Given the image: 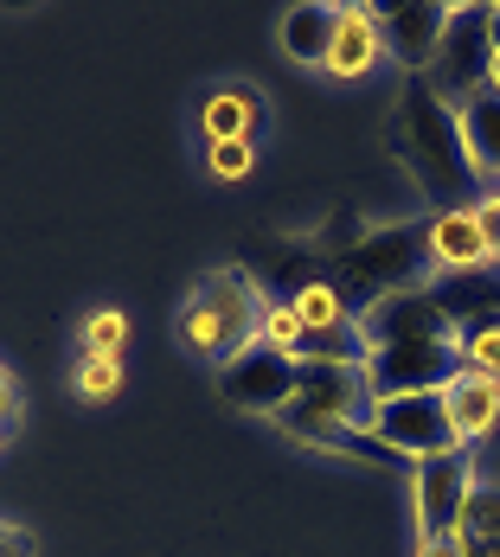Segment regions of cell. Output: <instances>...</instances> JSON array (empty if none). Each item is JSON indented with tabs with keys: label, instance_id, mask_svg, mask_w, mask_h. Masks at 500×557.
Returning <instances> with one entry per match:
<instances>
[{
	"label": "cell",
	"instance_id": "9a60e30c",
	"mask_svg": "<svg viewBox=\"0 0 500 557\" xmlns=\"http://www.w3.org/2000/svg\"><path fill=\"white\" fill-rule=\"evenodd\" d=\"M443 404H449V430H455V443H481V436L500 423V385L495 379H481V372H468V366L449 379Z\"/></svg>",
	"mask_w": 500,
	"mask_h": 557
},
{
	"label": "cell",
	"instance_id": "52a82bcc",
	"mask_svg": "<svg viewBox=\"0 0 500 557\" xmlns=\"http://www.w3.org/2000/svg\"><path fill=\"white\" fill-rule=\"evenodd\" d=\"M462 372V339H411V346H373L366 379L379 397H411V391H449Z\"/></svg>",
	"mask_w": 500,
	"mask_h": 557
},
{
	"label": "cell",
	"instance_id": "44dd1931",
	"mask_svg": "<svg viewBox=\"0 0 500 557\" xmlns=\"http://www.w3.org/2000/svg\"><path fill=\"white\" fill-rule=\"evenodd\" d=\"M71 385H77V397L103 404V397L122 391V359H115V352H84V359H77V372H71Z\"/></svg>",
	"mask_w": 500,
	"mask_h": 557
},
{
	"label": "cell",
	"instance_id": "603a6c76",
	"mask_svg": "<svg viewBox=\"0 0 500 557\" xmlns=\"http://www.w3.org/2000/svg\"><path fill=\"white\" fill-rule=\"evenodd\" d=\"M264 346H277V352H302V321H295V308L289 301H270V314H264Z\"/></svg>",
	"mask_w": 500,
	"mask_h": 557
},
{
	"label": "cell",
	"instance_id": "30bf717a",
	"mask_svg": "<svg viewBox=\"0 0 500 557\" xmlns=\"http://www.w3.org/2000/svg\"><path fill=\"white\" fill-rule=\"evenodd\" d=\"M379 26V52H391L411 77H424L437 52H443V33H449V7L437 0H417V7H391V13H373Z\"/></svg>",
	"mask_w": 500,
	"mask_h": 557
},
{
	"label": "cell",
	"instance_id": "83f0119b",
	"mask_svg": "<svg viewBox=\"0 0 500 557\" xmlns=\"http://www.w3.org/2000/svg\"><path fill=\"white\" fill-rule=\"evenodd\" d=\"M417 557H462V539H417Z\"/></svg>",
	"mask_w": 500,
	"mask_h": 557
},
{
	"label": "cell",
	"instance_id": "9c48e42d",
	"mask_svg": "<svg viewBox=\"0 0 500 557\" xmlns=\"http://www.w3.org/2000/svg\"><path fill=\"white\" fill-rule=\"evenodd\" d=\"M219 397L231 404V410H251V417H277L282 404L295 397V359L257 339L251 352H237L231 366H219Z\"/></svg>",
	"mask_w": 500,
	"mask_h": 557
},
{
	"label": "cell",
	"instance_id": "d6986e66",
	"mask_svg": "<svg viewBox=\"0 0 500 557\" xmlns=\"http://www.w3.org/2000/svg\"><path fill=\"white\" fill-rule=\"evenodd\" d=\"M455 539H462V557H500V487H481V481H475Z\"/></svg>",
	"mask_w": 500,
	"mask_h": 557
},
{
	"label": "cell",
	"instance_id": "5bb4252c",
	"mask_svg": "<svg viewBox=\"0 0 500 557\" xmlns=\"http://www.w3.org/2000/svg\"><path fill=\"white\" fill-rule=\"evenodd\" d=\"M199 128H206V141H264V128H270V110H264V97L251 90V84H224L219 97L199 110Z\"/></svg>",
	"mask_w": 500,
	"mask_h": 557
},
{
	"label": "cell",
	"instance_id": "f1b7e54d",
	"mask_svg": "<svg viewBox=\"0 0 500 557\" xmlns=\"http://www.w3.org/2000/svg\"><path fill=\"white\" fill-rule=\"evenodd\" d=\"M33 552H39V545H33V532H13V539L0 545V557H33Z\"/></svg>",
	"mask_w": 500,
	"mask_h": 557
},
{
	"label": "cell",
	"instance_id": "277c9868",
	"mask_svg": "<svg viewBox=\"0 0 500 557\" xmlns=\"http://www.w3.org/2000/svg\"><path fill=\"white\" fill-rule=\"evenodd\" d=\"M488 13H495V7H449L443 52L424 71L430 90L443 97L449 110H462L468 97L495 90V33H488Z\"/></svg>",
	"mask_w": 500,
	"mask_h": 557
},
{
	"label": "cell",
	"instance_id": "8992f818",
	"mask_svg": "<svg viewBox=\"0 0 500 557\" xmlns=\"http://www.w3.org/2000/svg\"><path fill=\"white\" fill-rule=\"evenodd\" d=\"M295 404L353 430H373L379 417V391L366 379V366H333V359H295Z\"/></svg>",
	"mask_w": 500,
	"mask_h": 557
},
{
	"label": "cell",
	"instance_id": "7a4b0ae2",
	"mask_svg": "<svg viewBox=\"0 0 500 557\" xmlns=\"http://www.w3.org/2000/svg\"><path fill=\"white\" fill-rule=\"evenodd\" d=\"M437 276V244L430 219H404L386 231H366L346 257H333V288L346 301V314L359 321L366 308H379L386 295H417Z\"/></svg>",
	"mask_w": 500,
	"mask_h": 557
},
{
	"label": "cell",
	"instance_id": "7402d4cb",
	"mask_svg": "<svg viewBox=\"0 0 500 557\" xmlns=\"http://www.w3.org/2000/svg\"><path fill=\"white\" fill-rule=\"evenodd\" d=\"M77 339H84V352H115V346L129 339V314H122V308H97V314L77 327Z\"/></svg>",
	"mask_w": 500,
	"mask_h": 557
},
{
	"label": "cell",
	"instance_id": "ac0fdd59",
	"mask_svg": "<svg viewBox=\"0 0 500 557\" xmlns=\"http://www.w3.org/2000/svg\"><path fill=\"white\" fill-rule=\"evenodd\" d=\"M373 58H379L373 7H346V26H340V39H333V52H328L321 71H333V77H359V71H373Z\"/></svg>",
	"mask_w": 500,
	"mask_h": 557
},
{
	"label": "cell",
	"instance_id": "3957f363",
	"mask_svg": "<svg viewBox=\"0 0 500 557\" xmlns=\"http://www.w3.org/2000/svg\"><path fill=\"white\" fill-rule=\"evenodd\" d=\"M264 314H270V295L251 270H206L180 308V346H193L212 366H231L264 339Z\"/></svg>",
	"mask_w": 500,
	"mask_h": 557
},
{
	"label": "cell",
	"instance_id": "4fadbf2b",
	"mask_svg": "<svg viewBox=\"0 0 500 557\" xmlns=\"http://www.w3.org/2000/svg\"><path fill=\"white\" fill-rule=\"evenodd\" d=\"M251 276L270 282V301H295L302 288L333 282V263L315 257L308 244H257V270H251Z\"/></svg>",
	"mask_w": 500,
	"mask_h": 557
},
{
	"label": "cell",
	"instance_id": "e0dca14e",
	"mask_svg": "<svg viewBox=\"0 0 500 557\" xmlns=\"http://www.w3.org/2000/svg\"><path fill=\"white\" fill-rule=\"evenodd\" d=\"M430 244H437V270H481V263H495L488 244H481L475 212H443V219H430Z\"/></svg>",
	"mask_w": 500,
	"mask_h": 557
},
{
	"label": "cell",
	"instance_id": "7c38bea8",
	"mask_svg": "<svg viewBox=\"0 0 500 557\" xmlns=\"http://www.w3.org/2000/svg\"><path fill=\"white\" fill-rule=\"evenodd\" d=\"M340 26H346V7H333V0H302V7L282 13V52L295 58V64H328Z\"/></svg>",
	"mask_w": 500,
	"mask_h": 557
},
{
	"label": "cell",
	"instance_id": "484cf974",
	"mask_svg": "<svg viewBox=\"0 0 500 557\" xmlns=\"http://www.w3.org/2000/svg\"><path fill=\"white\" fill-rule=\"evenodd\" d=\"M475 224H481V244H488V257L500 263V193H481V206H475Z\"/></svg>",
	"mask_w": 500,
	"mask_h": 557
},
{
	"label": "cell",
	"instance_id": "ba28073f",
	"mask_svg": "<svg viewBox=\"0 0 500 557\" xmlns=\"http://www.w3.org/2000/svg\"><path fill=\"white\" fill-rule=\"evenodd\" d=\"M373 436H379V443H391L398 455H411V461H424V455H443V448H455V430H449V404H443V391L379 397Z\"/></svg>",
	"mask_w": 500,
	"mask_h": 557
},
{
	"label": "cell",
	"instance_id": "2e32d148",
	"mask_svg": "<svg viewBox=\"0 0 500 557\" xmlns=\"http://www.w3.org/2000/svg\"><path fill=\"white\" fill-rule=\"evenodd\" d=\"M455 115H462V141H468V161H475V173L500 186V90L468 97Z\"/></svg>",
	"mask_w": 500,
	"mask_h": 557
},
{
	"label": "cell",
	"instance_id": "6da1fadb",
	"mask_svg": "<svg viewBox=\"0 0 500 557\" xmlns=\"http://www.w3.org/2000/svg\"><path fill=\"white\" fill-rule=\"evenodd\" d=\"M386 154L411 168L417 193L437 206V219L481 206V173L468 161L462 115L430 90V77H404L398 84V110L386 115Z\"/></svg>",
	"mask_w": 500,
	"mask_h": 557
},
{
	"label": "cell",
	"instance_id": "4dcf8cb0",
	"mask_svg": "<svg viewBox=\"0 0 500 557\" xmlns=\"http://www.w3.org/2000/svg\"><path fill=\"white\" fill-rule=\"evenodd\" d=\"M495 90H500V58H495Z\"/></svg>",
	"mask_w": 500,
	"mask_h": 557
},
{
	"label": "cell",
	"instance_id": "4316f807",
	"mask_svg": "<svg viewBox=\"0 0 500 557\" xmlns=\"http://www.w3.org/2000/svg\"><path fill=\"white\" fill-rule=\"evenodd\" d=\"M0 430H7V436L20 430V391H13V379H7V366H0Z\"/></svg>",
	"mask_w": 500,
	"mask_h": 557
},
{
	"label": "cell",
	"instance_id": "ffe728a7",
	"mask_svg": "<svg viewBox=\"0 0 500 557\" xmlns=\"http://www.w3.org/2000/svg\"><path fill=\"white\" fill-rule=\"evenodd\" d=\"M289 308H295L302 334H340V327H353V314H346V301H340V288H333V282H315V288H302Z\"/></svg>",
	"mask_w": 500,
	"mask_h": 557
},
{
	"label": "cell",
	"instance_id": "d4e9b609",
	"mask_svg": "<svg viewBox=\"0 0 500 557\" xmlns=\"http://www.w3.org/2000/svg\"><path fill=\"white\" fill-rule=\"evenodd\" d=\"M206 168L219 173V180H244V173L257 168V148H251V141H212Z\"/></svg>",
	"mask_w": 500,
	"mask_h": 557
},
{
	"label": "cell",
	"instance_id": "cb8c5ba5",
	"mask_svg": "<svg viewBox=\"0 0 500 557\" xmlns=\"http://www.w3.org/2000/svg\"><path fill=\"white\" fill-rule=\"evenodd\" d=\"M462 366L500 385V327H488V334H468V339H462Z\"/></svg>",
	"mask_w": 500,
	"mask_h": 557
},
{
	"label": "cell",
	"instance_id": "8fae6325",
	"mask_svg": "<svg viewBox=\"0 0 500 557\" xmlns=\"http://www.w3.org/2000/svg\"><path fill=\"white\" fill-rule=\"evenodd\" d=\"M359 334L366 346H411V339H462L455 334V321H449L443 308L417 288V295H386L379 308H366L359 314Z\"/></svg>",
	"mask_w": 500,
	"mask_h": 557
},
{
	"label": "cell",
	"instance_id": "1f68e13d",
	"mask_svg": "<svg viewBox=\"0 0 500 557\" xmlns=\"http://www.w3.org/2000/svg\"><path fill=\"white\" fill-rule=\"evenodd\" d=\"M0 448H7V430H0Z\"/></svg>",
	"mask_w": 500,
	"mask_h": 557
},
{
	"label": "cell",
	"instance_id": "f546056e",
	"mask_svg": "<svg viewBox=\"0 0 500 557\" xmlns=\"http://www.w3.org/2000/svg\"><path fill=\"white\" fill-rule=\"evenodd\" d=\"M13 532H20V525H0V545H7V539H13Z\"/></svg>",
	"mask_w": 500,
	"mask_h": 557
},
{
	"label": "cell",
	"instance_id": "5b68a950",
	"mask_svg": "<svg viewBox=\"0 0 500 557\" xmlns=\"http://www.w3.org/2000/svg\"><path fill=\"white\" fill-rule=\"evenodd\" d=\"M411 494H417V539H449L462 525L468 494H475V455H468V443L443 448V455H424L417 474H411Z\"/></svg>",
	"mask_w": 500,
	"mask_h": 557
}]
</instances>
